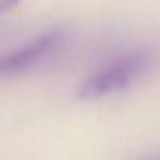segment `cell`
<instances>
[{"instance_id": "6da1fadb", "label": "cell", "mask_w": 160, "mask_h": 160, "mask_svg": "<svg viewBox=\"0 0 160 160\" xmlns=\"http://www.w3.org/2000/svg\"><path fill=\"white\" fill-rule=\"evenodd\" d=\"M151 62H153V55L147 48L129 51V53L112 59L110 64L101 66L90 77H86L77 86L75 97L79 101H97V99H103V97L123 92L142 72H147L151 68Z\"/></svg>"}, {"instance_id": "7a4b0ae2", "label": "cell", "mask_w": 160, "mask_h": 160, "mask_svg": "<svg viewBox=\"0 0 160 160\" xmlns=\"http://www.w3.org/2000/svg\"><path fill=\"white\" fill-rule=\"evenodd\" d=\"M62 40H64L62 31L53 29V31L35 35L33 40H29L27 44H22V46H18L13 51L2 53L0 55V79L16 77V75H22V72L31 70L42 59L51 57L59 48Z\"/></svg>"}, {"instance_id": "3957f363", "label": "cell", "mask_w": 160, "mask_h": 160, "mask_svg": "<svg viewBox=\"0 0 160 160\" xmlns=\"http://www.w3.org/2000/svg\"><path fill=\"white\" fill-rule=\"evenodd\" d=\"M20 2H22V0H0V13H9V11H13Z\"/></svg>"}, {"instance_id": "277c9868", "label": "cell", "mask_w": 160, "mask_h": 160, "mask_svg": "<svg viewBox=\"0 0 160 160\" xmlns=\"http://www.w3.org/2000/svg\"><path fill=\"white\" fill-rule=\"evenodd\" d=\"M142 160H160V156H149V158H142Z\"/></svg>"}]
</instances>
